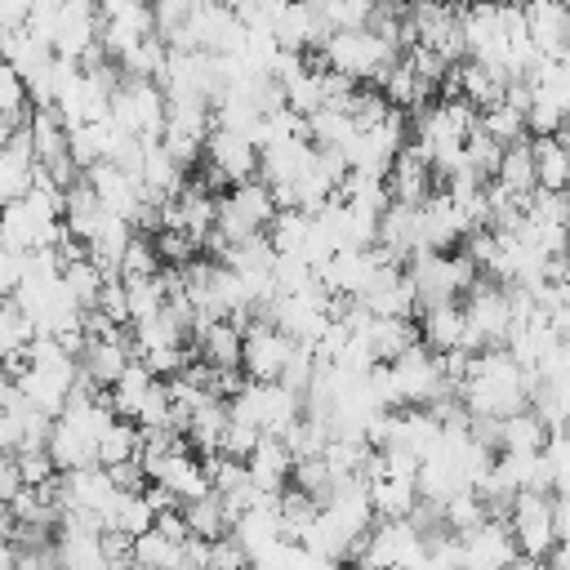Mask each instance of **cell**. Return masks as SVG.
Masks as SVG:
<instances>
[{"label": "cell", "instance_id": "cell-1", "mask_svg": "<svg viewBox=\"0 0 570 570\" xmlns=\"http://www.w3.org/2000/svg\"><path fill=\"white\" fill-rule=\"evenodd\" d=\"M534 383H539V374L521 370V365L508 356V347H485V352H472L468 379L459 383V401H463L468 414L503 419V414L530 405Z\"/></svg>", "mask_w": 570, "mask_h": 570}, {"label": "cell", "instance_id": "cell-2", "mask_svg": "<svg viewBox=\"0 0 570 570\" xmlns=\"http://www.w3.org/2000/svg\"><path fill=\"white\" fill-rule=\"evenodd\" d=\"M316 53H321V67H325V71H338V76L365 85V80H379L383 67H387L401 49L387 45L383 36H374L370 27H343V31H330Z\"/></svg>", "mask_w": 570, "mask_h": 570}, {"label": "cell", "instance_id": "cell-3", "mask_svg": "<svg viewBox=\"0 0 570 570\" xmlns=\"http://www.w3.org/2000/svg\"><path fill=\"white\" fill-rule=\"evenodd\" d=\"M459 303H463V352H485V347L508 343V330H512L508 285H499L490 276H476V285Z\"/></svg>", "mask_w": 570, "mask_h": 570}, {"label": "cell", "instance_id": "cell-4", "mask_svg": "<svg viewBox=\"0 0 570 570\" xmlns=\"http://www.w3.org/2000/svg\"><path fill=\"white\" fill-rule=\"evenodd\" d=\"M165 89L147 76H120V85L111 89V107H107V120L129 134V138H142V142H160L165 134Z\"/></svg>", "mask_w": 570, "mask_h": 570}, {"label": "cell", "instance_id": "cell-5", "mask_svg": "<svg viewBox=\"0 0 570 570\" xmlns=\"http://www.w3.org/2000/svg\"><path fill=\"white\" fill-rule=\"evenodd\" d=\"M227 414H232L236 423H249V428H258V432H276V436H281V432L303 414V392L285 387L281 379H267V383L245 379L240 392L227 396Z\"/></svg>", "mask_w": 570, "mask_h": 570}, {"label": "cell", "instance_id": "cell-6", "mask_svg": "<svg viewBox=\"0 0 570 570\" xmlns=\"http://www.w3.org/2000/svg\"><path fill=\"white\" fill-rule=\"evenodd\" d=\"M245 178H258V147L254 138L236 129H209L205 138V187H236Z\"/></svg>", "mask_w": 570, "mask_h": 570}, {"label": "cell", "instance_id": "cell-7", "mask_svg": "<svg viewBox=\"0 0 570 570\" xmlns=\"http://www.w3.org/2000/svg\"><path fill=\"white\" fill-rule=\"evenodd\" d=\"M508 530H512V543L521 557H548L557 548V521H552V494H534V490H521L512 503H508Z\"/></svg>", "mask_w": 570, "mask_h": 570}, {"label": "cell", "instance_id": "cell-8", "mask_svg": "<svg viewBox=\"0 0 570 570\" xmlns=\"http://www.w3.org/2000/svg\"><path fill=\"white\" fill-rule=\"evenodd\" d=\"M392 365V374H396V392H401V405H432L436 396H450L454 387L445 383V374H441V356L436 352H428L423 343H414V347H405L396 361H387ZM459 396V392H454Z\"/></svg>", "mask_w": 570, "mask_h": 570}, {"label": "cell", "instance_id": "cell-9", "mask_svg": "<svg viewBox=\"0 0 570 570\" xmlns=\"http://www.w3.org/2000/svg\"><path fill=\"white\" fill-rule=\"evenodd\" d=\"M102 9V31H98V45L107 49V58H125L134 45H142L147 36H156V22H151V4L147 0H111V4H98Z\"/></svg>", "mask_w": 570, "mask_h": 570}, {"label": "cell", "instance_id": "cell-10", "mask_svg": "<svg viewBox=\"0 0 570 570\" xmlns=\"http://www.w3.org/2000/svg\"><path fill=\"white\" fill-rule=\"evenodd\" d=\"M102 31V9L98 0H62L58 4V22H53V53L80 62Z\"/></svg>", "mask_w": 570, "mask_h": 570}, {"label": "cell", "instance_id": "cell-11", "mask_svg": "<svg viewBox=\"0 0 570 570\" xmlns=\"http://www.w3.org/2000/svg\"><path fill=\"white\" fill-rule=\"evenodd\" d=\"M459 543H463V570H508L521 557L512 543L508 517H485L481 525L463 530Z\"/></svg>", "mask_w": 570, "mask_h": 570}, {"label": "cell", "instance_id": "cell-12", "mask_svg": "<svg viewBox=\"0 0 570 570\" xmlns=\"http://www.w3.org/2000/svg\"><path fill=\"white\" fill-rule=\"evenodd\" d=\"M289 352H294V338H289L285 330H276L272 321H254V325L245 330L240 370H245L249 379H258V383H267V379H281V370H285Z\"/></svg>", "mask_w": 570, "mask_h": 570}, {"label": "cell", "instance_id": "cell-13", "mask_svg": "<svg viewBox=\"0 0 570 570\" xmlns=\"http://www.w3.org/2000/svg\"><path fill=\"white\" fill-rule=\"evenodd\" d=\"M142 472L147 481L165 485L178 503L187 499H200L209 494V476H205V459H196L191 450H169V454H156V459H142Z\"/></svg>", "mask_w": 570, "mask_h": 570}, {"label": "cell", "instance_id": "cell-14", "mask_svg": "<svg viewBox=\"0 0 570 570\" xmlns=\"http://www.w3.org/2000/svg\"><path fill=\"white\" fill-rule=\"evenodd\" d=\"M432 178H436V174H432V160H428L414 142H405V147L392 156L387 174H383L387 196H392V200H401V205H423V200L436 191V183H432Z\"/></svg>", "mask_w": 570, "mask_h": 570}, {"label": "cell", "instance_id": "cell-15", "mask_svg": "<svg viewBox=\"0 0 570 570\" xmlns=\"http://www.w3.org/2000/svg\"><path fill=\"white\" fill-rule=\"evenodd\" d=\"M521 18H525V36L539 49V58H561L566 53L570 4H561V0H525Z\"/></svg>", "mask_w": 570, "mask_h": 570}, {"label": "cell", "instance_id": "cell-16", "mask_svg": "<svg viewBox=\"0 0 570 570\" xmlns=\"http://www.w3.org/2000/svg\"><path fill=\"white\" fill-rule=\"evenodd\" d=\"M245 472H249V481H254L263 494H281L285 481H289V472H294V454H289L285 436L258 432V441H254V450H249V459H245Z\"/></svg>", "mask_w": 570, "mask_h": 570}, {"label": "cell", "instance_id": "cell-17", "mask_svg": "<svg viewBox=\"0 0 570 570\" xmlns=\"http://www.w3.org/2000/svg\"><path fill=\"white\" fill-rule=\"evenodd\" d=\"M45 450H49V459H53L58 472L98 463V441H94L85 428H76L67 414H58V419L49 423V441H45Z\"/></svg>", "mask_w": 570, "mask_h": 570}, {"label": "cell", "instance_id": "cell-18", "mask_svg": "<svg viewBox=\"0 0 570 570\" xmlns=\"http://www.w3.org/2000/svg\"><path fill=\"white\" fill-rule=\"evenodd\" d=\"M31 183H36V151H31L27 129H13L9 142L0 147V205L18 200Z\"/></svg>", "mask_w": 570, "mask_h": 570}, {"label": "cell", "instance_id": "cell-19", "mask_svg": "<svg viewBox=\"0 0 570 570\" xmlns=\"http://www.w3.org/2000/svg\"><path fill=\"white\" fill-rule=\"evenodd\" d=\"M414 316H419V343L428 352L463 347V303H428Z\"/></svg>", "mask_w": 570, "mask_h": 570}, {"label": "cell", "instance_id": "cell-20", "mask_svg": "<svg viewBox=\"0 0 570 570\" xmlns=\"http://www.w3.org/2000/svg\"><path fill=\"white\" fill-rule=\"evenodd\" d=\"M138 178H142L147 200H169V196L183 191L187 169H183L160 142H142V169H138Z\"/></svg>", "mask_w": 570, "mask_h": 570}, {"label": "cell", "instance_id": "cell-21", "mask_svg": "<svg viewBox=\"0 0 570 570\" xmlns=\"http://www.w3.org/2000/svg\"><path fill=\"white\" fill-rule=\"evenodd\" d=\"M454 76H459V98H468L476 111L503 102V85H508L503 71H494V67H485L476 58H463V62H454Z\"/></svg>", "mask_w": 570, "mask_h": 570}, {"label": "cell", "instance_id": "cell-22", "mask_svg": "<svg viewBox=\"0 0 570 570\" xmlns=\"http://www.w3.org/2000/svg\"><path fill=\"white\" fill-rule=\"evenodd\" d=\"M196 338H200V356H205L209 365H218V370H240V347H245V330H240L236 321L218 316V321L200 325V330H196Z\"/></svg>", "mask_w": 570, "mask_h": 570}, {"label": "cell", "instance_id": "cell-23", "mask_svg": "<svg viewBox=\"0 0 570 570\" xmlns=\"http://www.w3.org/2000/svg\"><path fill=\"white\" fill-rule=\"evenodd\" d=\"M530 151H534V187L566 191V183H570V142H561L557 134H539V138H530Z\"/></svg>", "mask_w": 570, "mask_h": 570}, {"label": "cell", "instance_id": "cell-24", "mask_svg": "<svg viewBox=\"0 0 570 570\" xmlns=\"http://www.w3.org/2000/svg\"><path fill=\"white\" fill-rule=\"evenodd\" d=\"M494 183L512 196H530L534 191V151H530V134L508 142L499 151V169H494Z\"/></svg>", "mask_w": 570, "mask_h": 570}, {"label": "cell", "instance_id": "cell-25", "mask_svg": "<svg viewBox=\"0 0 570 570\" xmlns=\"http://www.w3.org/2000/svg\"><path fill=\"white\" fill-rule=\"evenodd\" d=\"M365 338L374 347V361H396L405 347L419 343V325L410 316H374L365 325Z\"/></svg>", "mask_w": 570, "mask_h": 570}, {"label": "cell", "instance_id": "cell-26", "mask_svg": "<svg viewBox=\"0 0 570 570\" xmlns=\"http://www.w3.org/2000/svg\"><path fill=\"white\" fill-rule=\"evenodd\" d=\"M543 441H548V423H543L530 405L499 419V450H508V454H530V450H543Z\"/></svg>", "mask_w": 570, "mask_h": 570}, {"label": "cell", "instance_id": "cell-27", "mask_svg": "<svg viewBox=\"0 0 570 570\" xmlns=\"http://www.w3.org/2000/svg\"><path fill=\"white\" fill-rule=\"evenodd\" d=\"M156 383V374L134 356L125 370H120V379L107 387V396H111V410H116V419H134L138 414V405H142V396H147V387Z\"/></svg>", "mask_w": 570, "mask_h": 570}, {"label": "cell", "instance_id": "cell-28", "mask_svg": "<svg viewBox=\"0 0 570 570\" xmlns=\"http://www.w3.org/2000/svg\"><path fill=\"white\" fill-rule=\"evenodd\" d=\"M183 521H187V534H196V539H218V534L232 530V517H227V508H223V499L214 490L200 494V499H187L183 503Z\"/></svg>", "mask_w": 570, "mask_h": 570}, {"label": "cell", "instance_id": "cell-29", "mask_svg": "<svg viewBox=\"0 0 570 570\" xmlns=\"http://www.w3.org/2000/svg\"><path fill=\"white\" fill-rule=\"evenodd\" d=\"M352 134H356V120L343 107H316L307 116V142L312 147H338L343 151L352 142Z\"/></svg>", "mask_w": 570, "mask_h": 570}, {"label": "cell", "instance_id": "cell-30", "mask_svg": "<svg viewBox=\"0 0 570 570\" xmlns=\"http://www.w3.org/2000/svg\"><path fill=\"white\" fill-rule=\"evenodd\" d=\"M102 281H107V272L85 254V258H71V263H62V289L71 294V303L80 307V312H89L94 303H98V289H102Z\"/></svg>", "mask_w": 570, "mask_h": 570}, {"label": "cell", "instance_id": "cell-31", "mask_svg": "<svg viewBox=\"0 0 570 570\" xmlns=\"http://www.w3.org/2000/svg\"><path fill=\"white\" fill-rule=\"evenodd\" d=\"M125 281V298H129V325L134 321H151L156 312H165L169 303V289H165V276H120Z\"/></svg>", "mask_w": 570, "mask_h": 570}, {"label": "cell", "instance_id": "cell-32", "mask_svg": "<svg viewBox=\"0 0 570 570\" xmlns=\"http://www.w3.org/2000/svg\"><path fill=\"white\" fill-rule=\"evenodd\" d=\"M307 227H312V214L303 209H276L272 223H267V240L276 254H298L303 240H307Z\"/></svg>", "mask_w": 570, "mask_h": 570}, {"label": "cell", "instance_id": "cell-33", "mask_svg": "<svg viewBox=\"0 0 570 570\" xmlns=\"http://www.w3.org/2000/svg\"><path fill=\"white\" fill-rule=\"evenodd\" d=\"M125 459H138V423L134 419H111V428L98 436V463L111 468V463H125Z\"/></svg>", "mask_w": 570, "mask_h": 570}, {"label": "cell", "instance_id": "cell-34", "mask_svg": "<svg viewBox=\"0 0 570 570\" xmlns=\"http://www.w3.org/2000/svg\"><path fill=\"white\" fill-rule=\"evenodd\" d=\"M485 517H490V508L481 503V494H476V490H454V494L441 503V525H445V530H454V534H463V530L481 525Z\"/></svg>", "mask_w": 570, "mask_h": 570}, {"label": "cell", "instance_id": "cell-35", "mask_svg": "<svg viewBox=\"0 0 570 570\" xmlns=\"http://www.w3.org/2000/svg\"><path fill=\"white\" fill-rule=\"evenodd\" d=\"M232 191V200L267 232V223H272V214H276V196H272V187L263 183V178H245V183H236V187H227Z\"/></svg>", "mask_w": 570, "mask_h": 570}, {"label": "cell", "instance_id": "cell-36", "mask_svg": "<svg viewBox=\"0 0 570 570\" xmlns=\"http://www.w3.org/2000/svg\"><path fill=\"white\" fill-rule=\"evenodd\" d=\"M151 525H156V508L147 503L142 490H138V494H120L116 512L107 517V530H125V534H142V530H151Z\"/></svg>", "mask_w": 570, "mask_h": 570}, {"label": "cell", "instance_id": "cell-37", "mask_svg": "<svg viewBox=\"0 0 570 570\" xmlns=\"http://www.w3.org/2000/svg\"><path fill=\"white\" fill-rule=\"evenodd\" d=\"M476 125H481L499 147H508V142H517V138H525V116H521V111H512L508 102H494V107L476 111Z\"/></svg>", "mask_w": 570, "mask_h": 570}, {"label": "cell", "instance_id": "cell-38", "mask_svg": "<svg viewBox=\"0 0 570 570\" xmlns=\"http://www.w3.org/2000/svg\"><path fill=\"white\" fill-rule=\"evenodd\" d=\"M0 116H9L18 129H22L27 116H31V94H27L22 76H18L9 62H0Z\"/></svg>", "mask_w": 570, "mask_h": 570}, {"label": "cell", "instance_id": "cell-39", "mask_svg": "<svg viewBox=\"0 0 570 570\" xmlns=\"http://www.w3.org/2000/svg\"><path fill=\"white\" fill-rule=\"evenodd\" d=\"M499 151H503V147H499V142H494V138H490L481 125H476V129L463 138V156H468V169H472L481 183H485V178H494V169H499Z\"/></svg>", "mask_w": 570, "mask_h": 570}, {"label": "cell", "instance_id": "cell-40", "mask_svg": "<svg viewBox=\"0 0 570 570\" xmlns=\"http://www.w3.org/2000/svg\"><path fill=\"white\" fill-rule=\"evenodd\" d=\"M156 272H160V258H156L151 236L134 232V240L125 245V254H120V263H116V276H156Z\"/></svg>", "mask_w": 570, "mask_h": 570}, {"label": "cell", "instance_id": "cell-41", "mask_svg": "<svg viewBox=\"0 0 570 570\" xmlns=\"http://www.w3.org/2000/svg\"><path fill=\"white\" fill-rule=\"evenodd\" d=\"M169 419H174V396H169V383L156 379V383L147 387L142 405H138L134 423H138V428H169Z\"/></svg>", "mask_w": 570, "mask_h": 570}, {"label": "cell", "instance_id": "cell-42", "mask_svg": "<svg viewBox=\"0 0 570 570\" xmlns=\"http://www.w3.org/2000/svg\"><path fill=\"white\" fill-rule=\"evenodd\" d=\"M151 245H156V258H160V263H169V267H187V263L196 258V249H200L187 232H174V227L156 232V236H151Z\"/></svg>", "mask_w": 570, "mask_h": 570}, {"label": "cell", "instance_id": "cell-43", "mask_svg": "<svg viewBox=\"0 0 570 570\" xmlns=\"http://www.w3.org/2000/svg\"><path fill=\"white\" fill-rule=\"evenodd\" d=\"M9 459H13V472H18L22 485H45L58 472L53 459H49V450H13Z\"/></svg>", "mask_w": 570, "mask_h": 570}, {"label": "cell", "instance_id": "cell-44", "mask_svg": "<svg viewBox=\"0 0 570 570\" xmlns=\"http://www.w3.org/2000/svg\"><path fill=\"white\" fill-rule=\"evenodd\" d=\"M151 4V22H156V36L160 40H169L187 18H191V9L200 4V0H147Z\"/></svg>", "mask_w": 570, "mask_h": 570}, {"label": "cell", "instance_id": "cell-45", "mask_svg": "<svg viewBox=\"0 0 570 570\" xmlns=\"http://www.w3.org/2000/svg\"><path fill=\"white\" fill-rule=\"evenodd\" d=\"M111 325H129V298H125V281L120 276H107L102 289H98V303H94Z\"/></svg>", "mask_w": 570, "mask_h": 570}, {"label": "cell", "instance_id": "cell-46", "mask_svg": "<svg viewBox=\"0 0 570 570\" xmlns=\"http://www.w3.org/2000/svg\"><path fill=\"white\" fill-rule=\"evenodd\" d=\"M254 441H258V428H249V423H236L232 414H227V428H223V436H218V454H227V459H249V450H254Z\"/></svg>", "mask_w": 570, "mask_h": 570}, {"label": "cell", "instance_id": "cell-47", "mask_svg": "<svg viewBox=\"0 0 570 570\" xmlns=\"http://www.w3.org/2000/svg\"><path fill=\"white\" fill-rule=\"evenodd\" d=\"M18 570H62L53 539H45V543H22V548H18Z\"/></svg>", "mask_w": 570, "mask_h": 570}, {"label": "cell", "instance_id": "cell-48", "mask_svg": "<svg viewBox=\"0 0 570 570\" xmlns=\"http://www.w3.org/2000/svg\"><path fill=\"white\" fill-rule=\"evenodd\" d=\"M107 476L116 481V490H125V494H138V490H147V472H142V459H125V463H111L107 468Z\"/></svg>", "mask_w": 570, "mask_h": 570}, {"label": "cell", "instance_id": "cell-49", "mask_svg": "<svg viewBox=\"0 0 570 570\" xmlns=\"http://www.w3.org/2000/svg\"><path fill=\"white\" fill-rule=\"evenodd\" d=\"M22 258H27V254H13V249L0 245V303L13 298V289H18V281H22Z\"/></svg>", "mask_w": 570, "mask_h": 570}, {"label": "cell", "instance_id": "cell-50", "mask_svg": "<svg viewBox=\"0 0 570 570\" xmlns=\"http://www.w3.org/2000/svg\"><path fill=\"white\" fill-rule=\"evenodd\" d=\"M0 570H18V548L9 539H0Z\"/></svg>", "mask_w": 570, "mask_h": 570}, {"label": "cell", "instance_id": "cell-51", "mask_svg": "<svg viewBox=\"0 0 570 570\" xmlns=\"http://www.w3.org/2000/svg\"><path fill=\"white\" fill-rule=\"evenodd\" d=\"M13 129H18V125H13V120H9V116H0V147H4V142H9V134H13Z\"/></svg>", "mask_w": 570, "mask_h": 570}, {"label": "cell", "instance_id": "cell-52", "mask_svg": "<svg viewBox=\"0 0 570 570\" xmlns=\"http://www.w3.org/2000/svg\"><path fill=\"white\" fill-rule=\"evenodd\" d=\"M307 570H343V566H338V561H325V557H312Z\"/></svg>", "mask_w": 570, "mask_h": 570}, {"label": "cell", "instance_id": "cell-53", "mask_svg": "<svg viewBox=\"0 0 570 570\" xmlns=\"http://www.w3.org/2000/svg\"><path fill=\"white\" fill-rule=\"evenodd\" d=\"M49 4H62V0H49Z\"/></svg>", "mask_w": 570, "mask_h": 570}]
</instances>
